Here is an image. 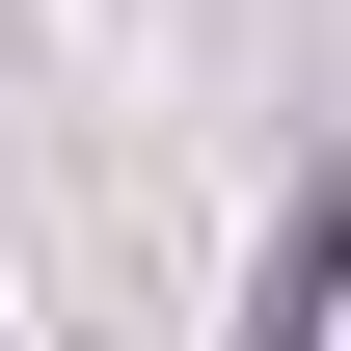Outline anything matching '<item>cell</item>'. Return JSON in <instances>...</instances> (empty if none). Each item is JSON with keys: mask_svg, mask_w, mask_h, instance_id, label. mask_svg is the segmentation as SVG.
Masks as SVG:
<instances>
[{"mask_svg": "<svg viewBox=\"0 0 351 351\" xmlns=\"http://www.w3.org/2000/svg\"><path fill=\"white\" fill-rule=\"evenodd\" d=\"M324 298H351V189H298V217H270V298H243V351H324Z\"/></svg>", "mask_w": 351, "mask_h": 351, "instance_id": "cell-1", "label": "cell"}]
</instances>
